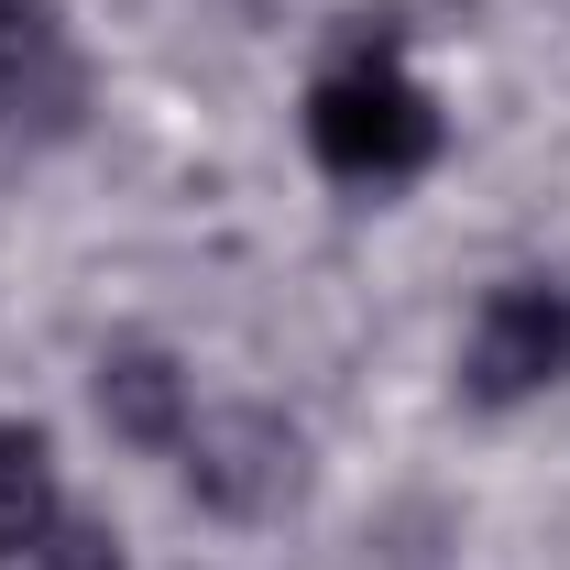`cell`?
Masks as SVG:
<instances>
[{
	"label": "cell",
	"mask_w": 570,
	"mask_h": 570,
	"mask_svg": "<svg viewBox=\"0 0 570 570\" xmlns=\"http://www.w3.org/2000/svg\"><path fill=\"white\" fill-rule=\"evenodd\" d=\"M307 154L341 187H406L439 154V99L395 67V45H352L341 67H318V88H307Z\"/></svg>",
	"instance_id": "cell-1"
},
{
	"label": "cell",
	"mask_w": 570,
	"mask_h": 570,
	"mask_svg": "<svg viewBox=\"0 0 570 570\" xmlns=\"http://www.w3.org/2000/svg\"><path fill=\"white\" fill-rule=\"evenodd\" d=\"M176 472H187V494L230 515V527H275L307 504L318 483V461H307V428L275 417V406H198L187 439H176Z\"/></svg>",
	"instance_id": "cell-2"
},
{
	"label": "cell",
	"mask_w": 570,
	"mask_h": 570,
	"mask_svg": "<svg viewBox=\"0 0 570 570\" xmlns=\"http://www.w3.org/2000/svg\"><path fill=\"white\" fill-rule=\"evenodd\" d=\"M570 384V285L560 275H504L483 285L472 330H461V395L472 406H538Z\"/></svg>",
	"instance_id": "cell-3"
},
{
	"label": "cell",
	"mask_w": 570,
	"mask_h": 570,
	"mask_svg": "<svg viewBox=\"0 0 570 570\" xmlns=\"http://www.w3.org/2000/svg\"><path fill=\"white\" fill-rule=\"evenodd\" d=\"M88 395H99V417L121 450H154V461H176V439L198 417V373L176 352H154V341H110L99 373H88Z\"/></svg>",
	"instance_id": "cell-4"
},
{
	"label": "cell",
	"mask_w": 570,
	"mask_h": 570,
	"mask_svg": "<svg viewBox=\"0 0 570 570\" xmlns=\"http://www.w3.org/2000/svg\"><path fill=\"white\" fill-rule=\"evenodd\" d=\"M67 515V483H56V439L22 417H0V570H33L45 527Z\"/></svg>",
	"instance_id": "cell-5"
},
{
	"label": "cell",
	"mask_w": 570,
	"mask_h": 570,
	"mask_svg": "<svg viewBox=\"0 0 570 570\" xmlns=\"http://www.w3.org/2000/svg\"><path fill=\"white\" fill-rule=\"evenodd\" d=\"M56 67V0H0V99H22Z\"/></svg>",
	"instance_id": "cell-6"
},
{
	"label": "cell",
	"mask_w": 570,
	"mask_h": 570,
	"mask_svg": "<svg viewBox=\"0 0 570 570\" xmlns=\"http://www.w3.org/2000/svg\"><path fill=\"white\" fill-rule=\"evenodd\" d=\"M33 570H132L121 560V527H99V515H56V527H45V549H33Z\"/></svg>",
	"instance_id": "cell-7"
}]
</instances>
